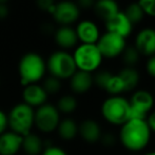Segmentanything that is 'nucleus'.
I'll return each instance as SVG.
<instances>
[{
	"label": "nucleus",
	"mask_w": 155,
	"mask_h": 155,
	"mask_svg": "<svg viewBox=\"0 0 155 155\" xmlns=\"http://www.w3.org/2000/svg\"><path fill=\"white\" fill-rule=\"evenodd\" d=\"M56 131L63 140H73L78 135V123L72 118H64L60 120Z\"/></svg>",
	"instance_id": "nucleus-21"
},
{
	"label": "nucleus",
	"mask_w": 155,
	"mask_h": 155,
	"mask_svg": "<svg viewBox=\"0 0 155 155\" xmlns=\"http://www.w3.org/2000/svg\"><path fill=\"white\" fill-rule=\"evenodd\" d=\"M93 9L95 14L104 23L119 12L118 4L113 0H99L94 3Z\"/></svg>",
	"instance_id": "nucleus-20"
},
{
	"label": "nucleus",
	"mask_w": 155,
	"mask_h": 155,
	"mask_svg": "<svg viewBox=\"0 0 155 155\" xmlns=\"http://www.w3.org/2000/svg\"><path fill=\"white\" fill-rule=\"evenodd\" d=\"M43 89L45 90V93L49 95H56L60 91L61 89V81L58 80L57 78L49 76L43 80L42 84Z\"/></svg>",
	"instance_id": "nucleus-25"
},
{
	"label": "nucleus",
	"mask_w": 155,
	"mask_h": 155,
	"mask_svg": "<svg viewBox=\"0 0 155 155\" xmlns=\"http://www.w3.org/2000/svg\"><path fill=\"white\" fill-rule=\"evenodd\" d=\"M130 119L146 120L154 106V97L146 89L136 90L130 100Z\"/></svg>",
	"instance_id": "nucleus-8"
},
{
	"label": "nucleus",
	"mask_w": 155,
	"mask_h": 155,
	"mask_svg": "<svg viewBox=\"0 0 155 155\" xmlns=\"http://www.w3.org/2000/svg\"><path fill=\"white\" fill-rule=\"evenodd\" d=\"M93 85L94 82L92 73L84 72V71L77 70L70 79V87L73 93L78 95L88 93Z\"/></svg>",
	"instance_id": "nucleus-18"
},
{
	"label": "nucleus",
	"mask_w": 155,
	"mask_h": 155,
	"mask_svg": "<svg viewBox=\"0 0 155 155\" xmlns=\"http://www.w3.org/2000/svg\"><path fill=\"white\" fill-rule=\"evenodd\" d=\"M104 23H106V32L116 34V35L121 36L124 39L128 36H130L133 30V25L127 18L124 13L120 12V11Z\"/></svg>",
	"instance_id": "nucleus-13"
},
{
	"label": "nucleus",
	"mask_w": 155,
	"mask_h": 155,
	"mask_svg": "<svg viewBox=\"0 0 155 155\" xmlns=\"http://www.w3.org/2000/svg\"><path fill=\"white\" fill-rule=\"evenodd\" d=\"M18 72L23 87L36 84L42 80L47 72L45 60L37 52H28L23 54L19 61Z\"/></svg>",
	"instance_id": "nucleus-2"
},
{
	"label": "nucleus",
	"mask_w": 155,
	"mask_h": 155,
	"mask_svg": "<svg viewBox=\"0 0 155 155\" xmlns=\"http://www.w3.org/2000/svg\"><path fill=\"white\" fill-rule=\"evenodd\" d=\"M146 121H147L148 126H149L150 131L155 133V111H152V112L150 113L149 115H148Z\"/></svg>",
	"instance_id": "nucleus-33"
},
{
	"label": "nucleus",
	"mask_w": 155,
	"mask_h": 155,
	"mask_svg": "<svg viewBox=\"0 0 155 155\" xmlns=\"http://www.w3.org/2000/svg\"><path fill=\"white\" fill-rule=\"evenodd\" d=\"M145 15L155 17V0H141L138 2Z\"/></svg>",
	"instance_id": "nucleus-27"
},
{
	"label": "nucleus",
	"mask_w": 155,
	"mask_h": 155,
	"mask_svg": "<svg viewBox=\"0 0 155 155\" xmlns=\"http://www.w3.org/2000/svg\"><path fill=\"white\" fill-rule=\"evenodd\" d=\"M94 3L95 2L92 1V0H80L79 2L77 3V5L82 9H89V8H93L94 6Z\"/></svg>",
	"instance_id": "nucleus-35"
},
{
	"label": "nucleus",
	"mask_w": 155,
	"mask_h": 155,
	"mask_svg": "<svg viewBox=\"0 0 155 155\" xmlns=\"http://www.w3.org/2000/svg\"><path fill=\"white\" fill-rule=\"evenodd\" d=\"M100 141H101L104 146H107V147H112V146L115 145L116 139H115L114 134H112V133H106V134L101 135Z\"/></svg>",
	"instance_id": "nucleus-30"
},
{
	"label": "nucleus",
	"mask_w": 155,
	"mask_h": 155,
	"mask_svg": "<svg viewBox=\"0 0 155 155\" xmlns=\"http://www.w3.org/2000/svg\"><path fill=\"white\" fill-rule=\"evenodd\" d=\"M45 147V143L38 134L30 132L29 134L22 136L21 150L25 155H40Z\"/></svg>",
	"instance_id": "nucleus-19"
},
{
	"label": "nucleus",
	"mask_w": 155,
	"mask_h": 155,
	"mask_svg": "<svg viewBox=\"0 0 155 155\" xmlns=\"http://www.w3.org/2000/svg\"><path fill=\"white\" fill-rule=\"evenodd\" d=\"M37 4L42 11L50 13V14H53L54 10H55L56 2H54L53 0H39Z\"/></svg>",
	"instance_id": "nucleus-29"
},
{
	"label": "nucleus",
	"mask_w": 155,
	"mask_h": 155,
	"mask_svg": "<svg viewBox=\"0 0 155 155\" xmlns=\"http://www.w3.org/2000/svg\"><path fill=\"white\" fill-rule=\"evenodd\" d=\"M54 38L55 41L61 50L71 49L77 46L78 38L76 35L75 28L71 27V26H60L57 28L54 33Z\"/></svg>",
	"instance_id": "nucleus-16"
},
{
	"label": "nucleus",
	"mask_w": 155,
	"mask_h": 155,
	"mask_svg": "<svg viewBox=\"0 0 155 155\" xmlns=\"http://www.w3.org/2000/svg\"><path fill=\"white\" fill-rule=\"evenodd\" d=\"M154 87H155V84H154Z\"/></svg>",
	"instance_id": "nucleus-37"
},
{
	"label": "nucleus",
	"mask_w": 155,
	"mask_h": 155,
	"mask_svg": "<svg viewBox=\"0 0 155 155\" xmlns=\"http://www.w3.org/2000/svg\"><path fill=\"white\" fill-rule=\"evenodd\" d=\"M146 70L151 76L152 78H155V55H152L149 58V60L146 63Z\"/></svg>",
	"instance_id": "nucleus-32"
},
{
	"label": "nucleus",
	"mask_w": 155,
	"mask_h": 155,
	"mask_svg": "<svg viewBox=\"0 0 155 155\" xmlns=\"http://www.w3.org/2000/svg\"><path fill=\"white\" fill-rule=\"evenodd\" d=\"M124 13L132 25L140 23L143 19V16H145V13H143V9H141L140 5L138 4V2L129 4L126 8Z\"/></svg>",
	"instance_id": "nucleus-24"
},
{
	"label": "nucleus",
	"mask_w": 155,
	"mask_h": 155,
	"mask_svg": "<svg viewBox=\"0 0 155 155\" xmlns=\"http://www.w3.org/2000/svg\"><path fill=\"white\" fill-rule=\"evenodd\" d=\"M151 133L146 120L130 119L121 125L118 138L127 150L139 152L149 145Z\"/></svg>",
	"instance_id": "nucleus-1"
},
{
	"label": "nucleus",
	"mask_w": 155,
	"mask_h": 155,
	"mask_svg": "<svg viewBox=\"0 0 155 155\" xmlns=\"http://www.w3.org/2000/svg\"><path fill=\"white\" fill-rule=\"evenodd\" d=\"M47 71L50 76L58 80H68L77 71L73 55L64 50H57L49 56L47 62Z\"/></svg>",
	"instance_id": "nucleus-5"
},
{
	"label": "nucleus",
	"mask_w": 155,
	"mask_h": 155,
	"mask_svg": "<svg viewBox=\"0 0 155 155\" xmlns=\"http://www.w3.org/2000/svg\"><path fill=\"white\" fill-rule=\"evenodd\" d=\"M55 106L57 107L58 112L60 114L70 115V114H73L77 110L78 102L77 99L73 95H63L58 99Z\"/></svg>",
	"instance_id": "nucleus-23"
},
{
	"label": "nucleus",
	"mask_w": 155,
	"mask_h": 155,
	"mask_svg": "<svg viewBox=\"0 0 155 155\" xmlns=\"http://www.w3.org/2000/svg\"><path fill=\"white\" fill-rule=\"evenodd\" d=\"M139 55L140 53L135 47H127L121 54V58L127 67H133L139 61Z\"/></svg>",
	"instance_id": "nucleus-26"
},
{
	"label": "nucleus",
	"mask_w": 155,
	"mask_h": 155,
	"mask_svg": "<svg viewBox=\"0 0 155 155\" xmlns=\"http://www.w3.org/2000/svg\"><path fill=\"white\" fill-rule=\"evenodd\" d=\"M96 46L99 49L102 58H114L121 55L127 48L126 39L110 32L101 34Z\"/></svg>",
	"instance_id": "nucleus-9"
},
{
	"label": "nucleus",
	"mask_w": 155,
	"mask_h": 155,
	"mask_svg": "<svg viewBox=\"0 0 155 155\" xmlns=\"http://www.w3.org/2000/svg\"><path fill=\"white\" fill-rule=\"evenodd\" d=\"M72 55L77 70L88 73H92L97 70L104 60L97 46L88 44H80L76 46Z\"/></svg>",
	"instance_id": "nucleus-6"
},
{
	"label": "nucleus",
	"mask_w": 155,
	"mask_h": 155,
	"mask_svg": "<svg viewBox=\"0 0 155 155\" xmlns=\"http://www.w3.org/2000/svg\"><path fill=\"white\" fill-rule=\"evenodd\" d=\"M135 48L140 54L147 56L155 55V30L145 28L135 37Z\"/></svg>",
	"instance_id": "nucleus-14"
},
{
	"label": "nucleus",
	"mask_w": 155,
	"mask_h": 155,
	"mask_svg": "<svg viewBox=\"0 0 155 155\" xmlns=\"http://www.w3.org/2000/svg\"><path fill=\"white\" fill-rule=\"evenodd\" d=\"M78 41L88 45H96L100 37V31L98 26L94 21L84 19L77 23L75 28Z\"/></svg>",
	"instance_id": "nucleus-11"
},
{
	"label": "nucleus",
	"mask_w": 155,
	"mask_h": 155,
	"mask_svg": "<svg viewBox=\"0 0 155 155\" xmlns=\"http://www.w3.org/2000/svg\"><path fill=\"white\" fill-rule=\"evenodd\" d=\"M117 75L123 82L124 91H131L135 89L140 80L138 71L133 67H124Z\"/></svg>",
	"instance_id": "nucleus-22"
},
{
	"label": "nucleus",
	"mask_w": 155,
	"mask_h": 155,
	"mask_svg": "<svg viewBox=\"0 0 155 155\" xmlns=\"http://www.w3.org/2000/svg\"><path fill=\"white\" fill-rule=\"evenodd\" d=\"M40 155H68L67 151L62 148L54 145H47Z\"/></svg>",
	"instance_id": "nucleus-28"
},
{
	"label": "nucleus",
	"mask_w": 155,
	"mask_h": 155,
	"mask_svg": "<svg viewBox=\"0 0 155 155\" xmlns=\"http://www.w3.org/2000/svg\"><path fill=\"white\" fill-rule=\"evenodd\" d=\"M35 121V110L28 104L20 102L11 108L8 114L10 131L25 136L32 132Z\"/></svg>",
	"instance_id": "nucleus-4"
},
{
	"label": "nucleus",
	"mask_w": 155,
	"mask_h": 155,
	"mask_svg": "<svg viewBox=\"0 0 155 155\" xmlns=\"http://www.w3.org/2000/svg\"><path fill=\"white\" fill-rule=\"evenodd\" d=\"M48 98H49V96H48V93L43 89L42 85L38 84V83L30 84L23 87L22 102L33 108H37L39 106L45 104Z\"/></svg>",
	"instance_id": "nucleus-12"
},
{
	"label": "nucleus",
	"mask_w": 155,
	"mask_h": 155,
	"mask_svg": "<svg viewBox=\"0 0 155 155\" xmlns=\"http://www.w3.org/2000/svg\"><path fill=\"white\" fill-rule=\"evenodd\" d=\"M8 114L0 110V135L8 131Z\"/></svg>",
	"instance_id": "nucleus-31"
},
{
	"label": "nucleus",
	"mask_w": 155,
	"mask_h": 155,
	"mask_svg": "<svg viewBox=\"0 0 155 155\" xmlns=\"http://www.w3.org/2000/svg\"><path fill=\"white\" fill-rule=\"evenodd\" d=\"M10 10H8V6L6 5L4 2H0V19H4L8 17Z\"/></svg>",
	"instance_id": "nucleus-34"
},
{
	"label": "nucleus",
	"mask_w": 155,
	"mask_h": 155,
	"mask_svg": "<svg viewBox=\"0 0 155 155\" xmlns=\"http://www.w3.org/2000/svg\"><path fill=\"white\" fill-rule=\"evenodd\" d=\"M100 112L109 123L121 126L130 120V103L123 96H110L102 102Z\"/></svg>",
	"instance_id": "nucleus-3"
},
{
	"label": "nucleus",
	"mask_w": 155,
	"mask_h": 155,
	"mask_svg": "<svg viewBox=\"0 0 155 155\" xmlns=\"http://www.w3.org/2000/svg\"><path fill=\"white\" fill-rule=\"evenodd\" d=\"M145 155H155V151H151V152H149V153H147Z\"/></svg>",
	"instance_id": "nucleus-36"
},
{
	"label": "nucleus",
	"mask_w": 155,
	"mask_h": 155,
	"mask_svg": "<svg viewBox=\"0 0 155 155\" xmlns=\"http://www.w3.org/2000/svg\"><path fill=\"white\" fill-rule=\"evenodd\" d=\"M22 136L12 131L0 135V155H16L21 150Z\"/></svg>",
	"instance_id": "nucleus-15"
},
{
	"label": "nucleus",
	"mask_w": 155,
	"mask_h": 155,
	"mask_svg": "<svg viewBox=\"0 0 155 155\" xmlns=\"http://www.w3.org/2000/svg\"><path fill=\"white\" fill-rule=\"evenodd\" d=\"M78 134L84 141L89 143H94L100 140L102 135L101 128L99 123L94 119H84L80 124H78Z\"/></svg>",
	"instance_id": "nucleus-17"
},
{
	"label": "nucleus",
	"mask_w": 155,
	"mask_h": 155,
	"mask_svg": "<svg viewBox=\"0 0 155 155\" xmlns=\"http://www.w3.org/2000/svg\"><path fill=\"white\" fill-rule=\"evenodd\" d=\"M60 115L61 114L58 112L57 107L54 104L47 102L35 110L34 126L45 134L54 132L57 130L58 124L61 120Z\"/></svg>",
	"instance_id": "nucleus-7"
},
{
	"label": "nucleus",
	"mask_w": 155,
	"mask_h": 155,
	"mask_svg": "<svg viewBox=\"0 0 155 155\" xmlns=\"http://www.w3.org/2000/svg\"><path fill=\"white\" fill-rule=\"evenodd\" d=\"M52 15L59 25L71 26L79 18L80 9L77 5V3L73 1L56 2L55 10Z\"/></svg>",
	"instance_id": "nucleus-10"
}]
</instances>
